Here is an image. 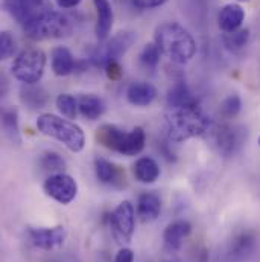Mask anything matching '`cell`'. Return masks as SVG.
Here are the masks:
<instances>
[{"instance_id": "obj_11", "label": "cell", "mask_w": 260, "mask_h": 262, "mask_svg": "<svg viewBox=\"0 0 260 262\" xmlns=\"http://www.w3.org/2000/svg\"><path fill=\"white\" fill-rule=\"evenodd\" d=\"M28 235L32 244L41 250H54L63 246L65 241V229L63 226L55 227H29Z\"/></svg>"}, {"instance_id": "obj_34", "label": "cell", "mask_w": 260, "mask_h": 262, "mask_svg": "<svg viewBox=\"0 0 260 262\" xmlns=\"http://www.w3.org/2000/svg\"><path fill=\"white\" fill-rule=\"evenodd\" d=\"M55 3L61 8V9H72L75 6H78L81 3V0H55Z\"/></svg>"}, {"instance_id": "obj_30", "label": "cell", "mask_w": 260, "mask_h": 262, "mask_svg": "<svg viewBox=\"0 0 260 262\" xmlns=\"http://www.w3.org/2000/svg\"><path fill=\"white\" fill-rule=\"evenodd\" d=\"M17 48L15 38L9 31H3L0 34V58L2 60H8L14 55Z\"/></svg>"}, {"instance_id": "obj_32", "label": "cell", "mask_w": 260, "mask_h": 262, "mask_svg": "<svg viewBox=\"0 0 260 262\" xmlns=\"http://www.w3.org/2000/svg\"><path fill=\"white\" fill-rule=\"evenodd\" d=\"M114 262H134V252L131 249H121L114 258Z\"/></svg>"}, {"instance_id": "obj_15", "label": "cell", "mask_w": 260, "mask_h": 262, "mask_svg": "<svg viewBox=\"0 0 260 262\" xmlns=\"http://www.w3.org/2000/svg\"><path fill=\"white\" fill-rule=\"evenodd\" d=\"M157 98V90L152 84L145 81H137L128 85L127 99L135 107H148Z\"/></svg>"}, {"instance_id": "obj_33", "label": "cell", "mask_w": 260, "mask_h": 262, "mask_svg": "<svg viewBox=\"0 0 260 262\" xmlns=\"http://www.w3.org/2000/svg\"><path fill=\"white\" fill-rule=\"evenodd\" d=\"M105 72H107V75H108L110 79H119L121 75H122V69H121V66H119L117 61L116 63H111V64L108 66L105 69Z\"/></svg>"}, {"instance_id": "obj_23", "label": "cell", "mask_w": 260, "mask_h": 262, "mask_svg": "<svg viewBox=\"0 0 260 262\" xmlns=\"http://www.w3.org/2000/svg\"><path fill=\"white\" fill-rule=\"evenodd\" d=\"M250 40V31L248 29H238L233 32H225L222 35V43L230 52H239L242 51Z\"/></svg>"}, {"instance_id": "obj_1", "label": "cell", "mask_w": 260, "mask_h": 262, "mask_svg": "<svg viewBox=\"0 0 260 262\" xmlns=\"http://www.w3.org/2000/svg\"><path fill=\"white\" fill-rule=\"evenodd\" d=\"M155 45L161 55L168 57L175 64L189 63L196 52L194 35L175 21L163 23L155 29Z\"/></svg>"}, {"instance_id": "obj_31", "label": "cell", "mask_w": 260, "mask_h": 262, "mask_svg": "<svg viewBox=\"0 0 260 262\" xmlns=\"http://www.w3.org/2000/svg\"><path fill=\"white\" fill-rule=\"evenodd\" d=\"M168 0H132V5L138 9H154L164 5Z\"/></svg>"}, {"instance_id": "obj_12", "label": "cell", "mask_w": 260, "mask_h": 262, "mask_svg": "<svg viewBox=\"0 0 260 262\" xmlns=\"http://www.w3.org/2000/svg\"><path fill=\"white\" fill-rule=\"evenodd\" d=\"M93 5L96 8V37L99 41H105L113 29V21H114V12L110 0H93Z\"/></svg>"}, {"instance_id": "obj_21", "label": "cell", "mask_w": 260, "mask_h": 262, "mask_svg": "<svg viewBox=\"0 0 260 262\" xmlns=\"http://www.w3.org/2000/svg\"><path fill=\"white\" fill-rule=\"evenodd\" d=\"M78 108H79V113L82 118H85L88 121H96L104 115L105 104L96 95H82L78 99Z\"/></svg>"}, {"instance_id": "obj_14", "label": "cell", "mask_w": 260, "mask_h": 262, "mask_svg": "<svg viewBox=\"0 0 260 262\" xmlns=\"http://www.w3.org/2000/svg\"><path fill=\"white\" fill-rule=\"evenodd\" d=\"M191 232H192V226L186 220H178V221L171 223L164 229V232H163L164 246L169 250H178V249H181L184 239L191 235Z\"/></svg>"}, {"instance_id": "obj_36", "label": "cell", "mask_w": 260, "mask_h": 262, "mask_svg": "<svg viewBox=\"0 0 260 262\" xmlns=\"http://www.w3.org/2000/svg\"><path fill=\"white\" fill-rule=\"evenodd\" d=\"M259 145H260V137H259Z\"/></svg>"}, {"instance_id": "obj_26", "label": "cell", "mask_w": 260, "mask_h": 262, "mask_svg": "<svg viewBox=\"0 0 260 262\" xmlns=\"http://www.w3.org/2000/svg\"><path fill=\"white\" fill-rule=\"evenodd\" d=\"M55 104H57V108L60 110V113L64 118H67V119H75L76 115H78V112H79V108H78V99L75 96L68 95V93L58 95Z\"/></svg>"}, {"instance_id": "obj_22", "label": "cell", "mask_w": 260, "mask_h": 262, "mask_svg": "<svg viewBox=\"0 0 260 262\" xmlns=\"http://www.w3.org/2000/svg\"><path fill=\"white\" fill-rule=\"evenodd\" d=\"M198 102L195 98L192 96L189 87L183 82L178 81L168 93V105L169 108H175V107H183V105H191Z\"/></svg>"}, {"instance_id": "obj_4", "label": "cell", "mask_w": 260, "mask_h": 262, "mask_svg": "<svg viewBox=\"0 0 260 262\" xmlns=\"http://www.w3.org/2000/svg\"><path fill=\"white\" fill-rule=\"evenodd\" d=\"M23 29L26 35L32 40L63 38L70 35L73 29V23L63 12L44 8L32 18H29L23 25Z\"/></svg>"}, {"instance_id": "obj_10", "label": "cell", "mask_w": 260, "mask_h": 262, "mask_svg": "<svg viewBox=\"0 0 260 262\" xmlns=\"http://www.w3.org/2000/svg\"><path fill=\"white\" fill-rule=\"evenodd\" d=\"M44 192L60 204H68L78 195V183L64 172L52 174L44 182Z\"/></svg>"}, {"instance_id": "obj_3", "label": "cell", "mask_w": 260, "mask_h": 262, "mask_svg": "<svg viewBox=\"0 0 260 262\" xmlns=\"http://www.w3.org/2000/svg\"><path fill=\"white\" fill-rule=\"evenodd\" d=\"M37 128L41 134L61 142L72 152H79L85 146V134L79 125L67 118L44 113L37 119Z\"/></svg>"}, {"instance_id": "obj_13", "label": "cell", "mask_w": 260, "mask_h": 262, "mask_svg": "<svg viewBox=\"0 0 260 262\" xmlns=\"http://www.w3.org/2000/svg\"><path fill=\"white\" fill-rule=\"evenodd\" d=\"M245 20V11L238 3H228L224 8H221L218 14V25L219 29L225 32H233L241 29V25Z\"/></svg>"}, {"instance_id": "obj_8", "label": "cell", "mask_w": 260, "mask_h": 262, "mask_svg": "<svg viewBox=\"0 0 260 262\" xmlns=\"http://www.w3.org/2000/svg\"><path fill=\"white\" fill-rule=\"evenodd\" d=\"M110 227L114 239L121 244L130 243L135 230V209L131 201H122L110 215Z\"/></svg>"}, {"instance_id": "obj_6", "label": "cell", "mask_w": 260, "mask_h": 262, "mask_svg": "<svg viewBox=\"0 0 260 262\" xmlns=\"http://www.w3.org/2000/svg\"><path fill=\"white\" fill-rule=\"evenodd\" d=\"M46 67V54L38 48L21 51L12 63V75L25 85H34L43 78Z\"/></svg>"}, {"instance_id": "obj_35", "label": "cell", "mask_w": 260, "mask_h": 262, "mask_svg": "<svg viewBox=\"0 0 260 262\" xmlns=\"http://www.w3.org/2000/svg\"><path fill=\"white\" fill-rule=\"evenodd\" d=\"M238 2H250V0H238Z\"/></svg>"}, {"instance_id": "obj_25", "label": "cell", "mask_w": 260, "mask_h": 262, "mask_svg": "<svg viewBox=\"0 0 260 262\" xmlns=\"http://www.w3.org/2000/svg\"><path fill=\"white\" fill-rule=\"evenodd\" d=\"M2 125L3 130L6 133V136L12 140V142H20V128H18V115L15 110L8 108L3 110L2 113Z\"/></svg>"}, {"instance_id": "obj_19", "label": "cell", "mask_w": 260, "mask_h": 262, "mask_svg": "<svg viewBox=\"0 0 260 262\" xmlns=\"http://www.w3.org/2000/svg\"><path fill=\"white\" fill-rule=\"evenodd\" d=\"M51 60H52V70L57 76H67L76 70V61L70 54V51L64 46H58L52 49Z\"/></svg>"}, {"instance_id": "obj_27", "label": "cell", "mask_w": 260, "mask_h": 262, "mask_svg": "<svg viewBox=\"0 0 260 262\" xmlns=\"http://www.w3.org/2000/svg\"><path fill=\"white\" fill-rule=\"evenodd\" d=\"M241 108H242V99H241V96L239 95H230V96H227L221 102L219 113L225 119H233V118H236L241 113Z\"/></svg>"}, {"instance_id": "obj_24", "label": "cell", "mask_w": 260, "mask_h": 262, "mask_svg": "<svg viewBox=\"0 0 260 262\" xmlns=\"http://www.w3.org/2000/svg\"><path fill=\"white\" fill-rule=\"evenodd\" d=\"M21 93V101L29 105L31 108H41L46 105L48 102V95L46 92L41 89V87H37L35 84L34 85H26L23 87V90L20 92Z\"/></svg>"}, {"instance_id": "obj_20", "label": "cell", "mask_w": 260, "mask_h": 262, "mask_svg": "<svg viewBox=\"0 0 260 262\" xmlns=\"http://www.w3.org/2000/svg\"><path fill=\"white\" fill-rule=\"evenodd\" d=\"M134 177L145 185L154 183L160 177V166L151 157H140L134 163Z\"/></svg>"}, {"instance_id": "obj_16", "label": "cell", "mask_w": 260, "mask_h": 262, "mask_svg": "<svg viewBox=\"0 0 260 262\" xmlns=\"http://www.w3.org/2000/svg\"><path fill=\"white\" fill-rule=\"evenodd\" d=\"M94 171H96L98 180L104 185L117 186L125 180V172L117 165H114L113 162L104 157H98L94 160Z\"/></svg>"}, {"instance_id": "obj_2", "label": "cell", "mask_w": 260, "mask_h": 262, "mask_svg": "<svg viewBox=\"0 0 260 262\" xmlns=\"http://www.w3.org/2000/svg\"><path fill=\"white\" fill-rule=\"evenodd\" d=\"M164 122L168 136L174 142H184L210 130V119L198 102L169 108Z\"/></svg>"}, {"instance_id": "obj_7", "label": "cell", "mask_w": 260, "mask_h": 262, "mask_svg": "<svg viewBox=\"0 0 260 262\" xmlns=\"http://www.w3.org/2000/svg\"><path fill=\"white\" fill-rule=\"evenodd\" d=\"M135 41L134 34L130 31L117 32L114 37H111L108 41L105 40L104 45L94 48L90 52V63L94 67L107 69L111 63H116L122 55L127 54V51L132 46Z\"/></svg>"}, {"instance_id": "obj_18", "label": "cell", "mask_w": 260, "mask_h": 262, "mask_svg": "<svg viewBox=\"0 0 260 262\" xmlns=\"http://www.w3.org/2000/svg\"><path fill=\"white\" fill-rule=\"evenodd\" d=\"M256 247V238L251 232H244L238 235L228 249V259L230 261L239 262L247 259Z\"/></svg>"}, {"instance_id": "obj_29", "label": "cell", "mask_w": 260, "mask_h": 262, "mask_svg": "<svg viewBox=\"0 0 260 262\" xmlns=\"http://www.w3.org/2000/svg\"><path fill=\"white\" fill-rule=\"evenodd\" d=\"M160 57H161V52H160L158 46L155 43H149L143 48V51L140 54V61L146 67H155L160 63Z\"/></svg>"}, {"instance_id": "obj_17", "label": "cell", "mask_w": 260, "mask_h": 262, "mask_svg": "<svg viewBox=\"0 0 260 262\" xmlns=\"http://www.w3.org/2000/svg\"><path fill=\"white\" fill-rule=\"evenodd\" d=\"M161 200L155 192H145L137 200V216L141 223H151L160 216Z\"/></svg>"}, {"instance_id": "obj_28", "label": "cell", "mask_w": 260, "mask_h": 262, "mask_svg": "<svg viewBox=\"0 0 260 262\" xmlns=\"http://www.w3.org/2000/svg\"><path fill=\"white\" fill-rule=\"evenodd\" d=\"M40 166H41L44 171L58 174V171L64 169L65 162L64 159H63L58 152L48 151V152L41 154V157H40Z\"/></svg>"}, {"instance_id": "obj_5", "label": "cell", "mask_w": 260, "mask_h": 262, "mask_svg": "<svg viewBox=\"0 0 260 262\" xmlns=\"http://www.w3.org/2000/svg\"><path fill=\"white\" fill-rule=\"evenodd\" d=\"M145 131L140 127H135L131 131H125L111 124H104L96 131V140L119 154L124 156H137L145 148Z\"/></svg>"}, {"instance_id": "obj_9", "label": "cell", "mask_w": 260, "mask_h": 262, "mask_svg": "<svg viewBox=\"0 0 260 262\" xmlns=\"http://www.w3.org/2000/svg\"><path fill=\"white\" fill-rule=\"evenodd\" d=\"M244 130L231 125H218L211 130V142L219 154L230 157L244 145Z\"/></svg>"}]
</instances>
